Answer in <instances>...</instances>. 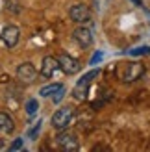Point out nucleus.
I'll return each mask as SVG.
<instances>
[{
  "label": "nucleus",
  "instance_id": "1",
  "mask_svg": "<svg viewBox=\"0 0 150 152\" xmlns=\"http://www.w3.org/2000/svg\"><path fill=\"white\" fill-rule=\"evenodd\" d=\"M98 72H100V71L93 69V71H89L87 74H84V78H80V82H78L76 86H74V89H72V96L76 98V100H85L87 91H89V86H91L93 78H96V76H98Z\"/></svg>",
  "mask_w": 150,
  "mask_h": 152
},
{
  "label": "nucleus",
  "instance_id": "2",
  "mask_svg": "<svg viewBox=\"0 0 150 152\" xmlns=\"http://www.w3.org/2000/svg\"><path fill=\"white\" fill-rule=\"evenodd\" d=\"M72 117H74V110L71 106H65V108L58 110L54 115H52V126H54L56 130H67Z\"/></svg>",
  "mask_w": 150,
  "mask_h": 152
},
{
  "label": "nucleus",
  "instance_id": "3",
  "mask_svg": "<svg viewBox=\"0 0 150 152\" xmlns=\"http://www.w3.org/2000/svg\"><path fill=\"white\" fill-rule=\"evenodd\" d=\"M0 39L4 41L6 47L13 48L15 45L19 43V39H20V30H19L17 26H13V24L4 26V28H2V32H0Z\"/></svg>",
  "mask_w": 150,
  "mask_h": 152
},
{
  "label": "nucleus",
  "instance_id": "4",
  "mask_svg": "<svg viewBox=\"0 0 150 152\" xmlns=\"http://www.w3.org/2000/svg\"><path fill=\"white\" fill-rule=\"evenodd\" d=\"M58 61H59V69H61L65 74H76V72L82 71V63L72 56L63 54V56L58 58Z\"/></svg>",
  "mask_w": 150,
  "mask_h": 152
},
{
  "label": "nucleus",
  "instance_id": "5",
  "mask_svg": "<svg viewBox=\"0 0 150 152\" xmlns=\"http://www.w3.org/2000/svg\"><path fill=\"white\" fill-rule=\"evenodd\" d=\"M56 143L63 150H78V147H80L76 135H74L72 132H63V130H59L58 137H56Z\"/></svg>",
  "mask_w": 150,
  "mask_h": 152
},
{
  "label": "nucleus",
  "instance_id": "6",
  "mask_svg": "<svg viewBox=\"0 0 150 152\" xmlns=\"http://www.w3.org/2000/svg\"><path fill=\"white\" fill-rule=\"evenodd\" d=\"M17 78L22 82V83H32L35 82L37 78V71H35V67L32 63H20L19 65V69H17Z\"/></svg>",
  "mask_w": 150,
  "mask_h": 152
},
{
  "label": "nucleus",
  "instance_id": "7",
  "mask_svg": "<svg viewBox=\"0 0 150 152\" xmlns=\"http://www.w3.org/2000/svg\"><path fill=\"white\" fill-rule=\"evenodd\" d=\"M72 37H74V41H76L82 48H87V47H91L93 45V32L89 28H85V26H82V28H76L74 30V34H72Z\"/></svg>",
  "mask_w": 150,
  "mask_h": 152
},
{
  "label": "nucleus",
  "instance_id": "8",
  "mask_svg": "<svg viewBox=\"0 0 150 152\" xmlns=\"http://www.w3.org/2000/svg\"><path fill=\"white\" fill-rule=\"evenodd\" d=\"M69 15H71V19L74 22H87L91 19V11H89V7L85 4H74L71 7Z\"/></svg>",
  "mask_w": 150,
  "mask_h": 152
},
{
  "label": "nucleus",
  "instance_id": "9",
  "mask_svg": "<svg viewBox=\"0 0 150 152\" xmlns=\"http://www.w3.org/2000/svg\"><path fill=\"white\" fill-rule=\"evenodd\" d=\"M59 71V61L58 58L54 56H47L43 59V65H41V74L44 76V78H52L56 72Z\"/></svg>",
  "mask_w": 150,
  "mask_h": 152
},
{
  "label": "nucleus",
  "instance_id": "10",
  "mask_svg": "<svg viewBox=\"0 0 150 152\" xmlns=\"http://www.w3.org/2000/svg\"><path fill=\"white\" fill-rule=\"evenodd\" d=\"M141 74H143V65L128 63V65H126V74L122 76V80L124 82H133V80H137Z\"/></svg>",
  "mask_w": 150,
  "mask_h": 152
},
{
  "label": "nucleus",
  "instance_id": "11",
  "mask_svg": "<svg viewBox=\"0 0 150 152\" xmlns=\"http://www.w3.org/2000/svg\"><path fill=\"white\" fill-rule=\"evenodd\" d=\"M15 130V123L7 113L0 111V135H9Z\"/></svg>",
  "mask_w": 150,
  "mask_h": 152
},
{
  "label": "nucleus",
  "instance_id": "12",
  "mask_svg": "<svg viewBox=\"0 0 150 152\" xmlns=\"http://www.w3.org/2000/svg\"><path fill=\"white\" fill-rule=\"evenodd\" d=\"M59 87H61V83H50V86H44V87L39 91V95H41V96H52Z\"/></svg>",
  "mask_w": 150,
  "mask_h": 152
},
{
  "label": "nucleus",
  "instance_id": "13",
  "mask_svg": "<svg viewBox=\"0 0 150 152\" xmlns=\"http://www.w3.org/2000/svg\"><path fill=\"white\" fill-rule=\"evenodd\" d=\"M24 110H26L28 115H33V113L39 110V102H37L35 98H30V100L26 102V108H24Z\"/></svg>",
  "mask_w": 150,
  "mask_h": 152
},
{
  "label": "nucleus",
  "instance_id": "14",
  "mask_svg": "<svg viewBox=\"0 0 150 152\" xmlns=\"http://www.w3.org/2000/svg\"><path fill=\"white\" fill-rule=\"evenodd\" d=\"M41 124H43V123H41V119H39V121L33 124V128H30V130H28V137H30V139H35V137H37V134L41 132Z\"/></svg>",
  "mask_w": 150,
  "mask_h": 152
},
{
  "label": "nucleus",
  "instance_id": "15",
  "mask_svg": "<svg viewBox=\"0 0 150 152\" xmlns=\"http://www.w3.org/2000/svg\"><path fill=\"white\" fill-rule=\"evenodd\" d=\"M132 56H143V54H150V47H137L133 50H128Z\"/></svg>",
  "mask_w": 150,
  "mask_h": 152
},
{
  "label": "nucleus",
  "instance_id": "16",
  "mask_svg": "<svg viewBox=\"0 0 150 152\" xmlns=\"http://www.w3.org/2000/svg\"><path fill=\"white\" fill-rule=\"evenodd\" d=\"M6 7L9 11H13V13H19L20 11V6H19L17 0H6Z\"/></svg>",
  "mask_w": 150,
  "mask_h": 152
},
{
  "label": "nucleus",
  "instance_id": "17",
  "mask_svg": "<svg viewBox=\"0 0 150 152\" xmlns=\"http://www.w3.org/2000/svg\"><path fill=\"white\" fill-rule=\"evenodd\" d=\"M54 95H56V96H54V102H56V104H59V102L63 100V96H65V87L61 86V87H59V89L56 91Z\"/></svg>",
  "mask_w": 150,
  "mask_h": 152
},
{
  "label": "nucleus",
  "instance_id": "18",
  "mask_svg": "<svg viewBox=\"0 0 150 152\" xmlns=\"http://www.w3.org/2000/svg\"><path fill=\"white\" fill-rule=\"evenodd\" d=\"M22 145H24V139H15L13 143H11V147H9V150H20L22 148Z\"/></svg>",
  "mask_w": 150,
  "mask_h": 152
},
{
  "label": "nucleus",
  "instance_id": "19",
  "mask_svg": "<svg viewBox=\"0 0 150 152\" xmlns=\"http://www.w3.org/2000/svg\"><path fill=\"white\" fill-rule=\"evenodd\" d=\"M102 58H104V54H102V52H95V56L91 58V61H89V63H91V65H96V63H98Z\"/></svg>",
  "mask_w": 150,
  "mask_h": 152
},
{
  "label": "nucleus",
  "instance_id": "20",
  "mask_svg": "<svg viewBox=\"0 0 150 152\" xmlns=\"http://www.w3.org/2000/svg\"><path fill=\"white\" fill-rule=\"evenodd\" d=\"M130 2H133L137 7H143V0H130Z\"/></svg>",
  "mask_w": 150,
  "mask_h": 152
}]
</instances>
